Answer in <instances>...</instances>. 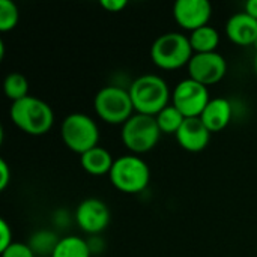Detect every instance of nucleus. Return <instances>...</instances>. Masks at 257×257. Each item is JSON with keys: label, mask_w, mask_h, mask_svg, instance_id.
I'll use <instances>...</instances> for the list:
<instances>
[{"label": "nucleus", "mask_w": 257, "mask_h": 257, "mask_svg": "<svg viewBox=\"0 0 257 257\" xmlns=\"http://www.w3.org/2000/svg\"><path fill=\"white\" fill-rule=\"evenodd\" d=\"M136 113L157 116L170 104L172 92L167 81L157 74H143L128 87Z\"/></svg>", "instance_id": "f257e3e1"}, {"label": "nucleus", "mask_w": 257, "mask_h": 257, "mask_svg": "<svg viewBox=\"0 0 257 257\" xmlns=\"http://www.w3.org/2000/svg\"><path fill=\"white\" fill-rule=\"evenodd\" d=\"M9 116L14 125L29 136H44L54 125V111L38 96H26L11 104Z\"/></svg>", "instance_id": "f03ea898"}, {"label": "nucleus", "mask_w": 257, "mask_h": 257, "mask_svg": "<svg viewBox=\"0 0 257 257\" xmlns=\"http://www.w3.org/2000/svg\"><path fill=\"white\" fill-rule=\"evenodd\" d=\"M193 56L190 38L181 32L163 33L151 45V60L160 69L175 71L188 66Z\"/></svg>", "instance_id": "7ed1b4c3"}, {"label": "nucleus", "mask_w": 257, "mask_h": 257, "mask_svg": "<svg viewBox=\"0 0 257 257\" xmlns=\"http://www.w3.org/2000/svg\"><path fill=\"white\" fill-rule=\"evenodd\" d=\"M108 178L116 190L126 194H137L149 185L151 169L143 158L134 154L122 155L114 160Z\"/></svg>", "instance_id": "20e7f679"}, {"label": "nucleus", "mask_w": 257, "mask_h": 257, "mask_svg": "<svg viewBox=\"0 0 257 257\" xmlns=\"http://www.w3.org/2000/svg\"><path fill=\"white\" fill-rule=\"evenodd\" d=\"M93 108L96 116L110 125H123L136 113L130 90L114 84L104 86L96 92Z\"/></svg>", "instance_id": "39448f33"}, {"label": "nucleus", "mask_w": 257, "mask_h": 257, "mask_svg": "<svg viewBox=\"0 0 257 257\" xmlns=\"http://www.w3.org/2000/svg\"><path fill=\"white\" fill-rule=\"evenodd\" d=\"M60 136L68 149L83 155L84 152L98 146L99 126L90 116L84 113H71L62 122Z\"/></svg>", "instance_id": "423d86ee"}, {"label": "nucleus", "mask_w": 257, "mask_h": 257, "mask_svg": "<svg viewBox=\"0 0 257 257\" xmlns=\"http://www.w3.org/2000/svg\"><path fill=\"white\" fill-rule=\"evenodd\" d=\"M161 131L158 128L155 116L134 113L123 125L120 131L122 143L134 155L146 154L160 142Z\"/></svg>", "instance_id": "0eeeda50"}, {"label": "nucleus", "mask_w": 257, "mask_h": 257, "mask_svg": "<svg viewBox=\"0 0 257 257\" xmlns=\"http://www.w3.org/2000/svg\"><path fill=\"white\" fill-rule=\"evenodd\" d=\"M209 101L208 87L190 77L181 80L172 92V104L184 114L185 119L200 117Z\"/></svg>", "instance_id": "6e6552de"}, {"label": "nucleus", "mask_w": 257, "mask_h": 257, "mask_svg": "<svg viewBox=\"0 0 257 257\" xmlns=\"http://www.w3.org/2000/svg\"><path fill=\"white\" fill-rule=\"evenodd\" d=\"M188 77L205 84H217L227 72V62L218 51L194 54L188 63Z\"/></svg>", "instance_id": "1a4fd4ad"}, {"label": "nucleus", "mask_w": 257, "mask_h": 257, "mask_svg": "<svg viewBox=\"0 0 257 257\" xmlns=\"http://www.w3.org/2000/svg\"><path fill=\"white\" fill-rule=\"evenodd\" d=\"M75 223L77 226L90 236H98L110 224V209L99 199H84L78 203L75 209Z\"/></svg>", "instance_id": "9d476101"}, {"label": "nucleus", "mask_w": 257, "mask_h": 257, "mask_svg": "<svg viewBox=\"0 0 257 257\" xmlns=\"http://www.w3.org/2000/svg\"><path fill=\"white\" fill-rule=\"evenodd\" d=\"M211 15L212 5L208 0H178L173 5L175 21L190 32L208 26Z\"/></svg>", "instance_id": "9b49d317"}, {"label": "nucleus", "mask_w": 257, "mask_h": 257, "mask_svg": "<svg viewBox=\"0 0 257 257\" xmlns=\"http://www.w3.org/2000/svg\"><path fill=\"white\" fill-rule=\"evenodd\" d=\"M211 134L212 133L205 126L200 117H187L175 137L182 149L188 152H200L208 146Z\"/></svg>", "instance_id": "f8f14e48"}, {"label": "nucleus", "mask_w": 257, "mask_h": 257, "mask_svg": "<svg viewBox=\"0 0 257 257\" xmlns=\"http://www.w3.org/2000/svg\"><path fill=\"white\" fill-rule=\"evenodd\" d=\"M227 38L241 47L257 44V20L247 12H236L226 21Z\"/></svg>", "instance_id": "ddd939ff"}, {"label": "nucleus", "mask_w": 257, "mask_h": 257, "mask_svg": "<svg viewBox=\"0 0 257 257\" xmlns=\"http://www.w3.org/2000/svg\"><path fill=\"white\" fill-rule=\"evenodd\" d=\"M202 122L211 133L223 131L232 120V104L227 98H211L200 116Z\"/></svg>", "instance_id": "4468645a"}, {"label": "nucleus", "mask_w": 257, "mask_h": 257, "mask_svg": "<svg viewBox=\"0 0 257 257\" xmlns=\"http://www.w3.org/2000/svg\"><path fill=\"white\" fill-rule=\"evenodd\" d=\"M80 164L86 173L92 176H104L110 175L111 167L114 164V158L105 148L98 145L96 148L80 155Z\"/></svg>", "instance_id": "2eb2a0df"}, {"label": "nucleus", "mask_w": 257, "mask_h": 257, "mask_svg": "<svg viewBox=\"0 0 257 257\" xmlns=\"http://www.w3.org/2000/svg\"><path fill=\"white\" fill-rule=\"evenodd\" d=\"M188 38L194 54L214 53L217 51V47L220 44V32L211 24L191 32Z\"/></svg>", "instance_id": "dca6fc26"}, {"label": "nucleus", "mask_w": 257, "mask_h": 257, "mask_svg": "<svg viewBox=\"0 0 257 257\" xmlns=\"http://www.w3.org/2000/svg\"><path fill=\"white\" fill-rule=\"evenodd\" d=\"M92 251L89 242L77 235H68L60 238L51 257H90Z\"/></svg>", "instance_id": "f3484780"}, {"label": "nucleus", "mask_w": 257, "mask_h": 257, "mask_svg": "<svg viewBox=\"0 0 257 257\" xmlns=\"http://www.w3.org/2000/svg\"><path fill=\"white\" fill-rule=\"evenodd\" d=\"M60 238L50 229H39L33 232L29 238V245L36 257H51L56 250Z\"/></svg>", "instance_id": "a211bd4d"}, {"label": "nucleus", "mask_w": 257, "mask_h": 257, "mask_svg": "<svg viewBox=\"0 0 257 257\" xmlns=\"http://www.w3.org/2000/svg\"><path fill=\"white\" fill-rule=\"evenodd\" d=\"M155 119H157V123H158L161 134H176L185 120L184 114L173 104H169L166 108H163L155 116Z\"/></svg>", "instance_id": "6ab92c4d"}, {"label": "nucleus", "mask_w": 257, "mask_h": 257, "mask_svg": "<svg viewBox=\"0 0 257 257\" xmlns=\"http://www.w3.org/2000/svg\"><path fill=\"white\" fill-rule=\"evenodd\" d=\"M3 90L5 95L12 101H20L26 96H29V81L27 78L20 72H11L6 75L3 81Z\"/></svg>", "instance_id": "aec40b11"}, {"label": "nucleus", "mask_w": 257, "mask_h": 257, "mask_svg": "<svg viewBox=\"0 0 257 257\" xmlns=\"http://www.w3.org/2000/svg\"><path fill=\"white\" fill-rule=\"evenodd\" d=\"M20 20L18 8L11 0H0V32H9L15 29Z\"/></svg>", "instance_id": "412c9836"}, {"label": "nucleus", "mask_w": 257, "mask_h": 257, "mask_svg": "<svg viewBox=\"0 0 257 257\" xmlns=\"http://www.w3.org/2000/svg\"><path fill=\"white\" fill-rule=\"evenodd\" d=\"M2 257H36L29 244L24 242H12L6 250L0 251Z\"/></svg>", "instance_id": "4be33fe9"}, {"label": "nucleus", "mask_w": 257, "mask_h": 257, "mask_svg": "<svg viewBox=\"0 0 257 257\" xmlns=\"http://www.w3.org/2000/svg\"><path fill=\"white\" fill-rule=\"evenodd\" d=\"M12 229L6 220H0V251L6 250L12 244Z\"/></svg>", "instance_id": "5701e85b"}, {"label": "nucleus", "mask_w": 257, "mask_h": 257, "mask_svg": "<svg viewBox=\"0 0 257 257\" xmlns=\"http://www.w3.org/2000/svg\"><path fill=\"white\" fill-rule=\"evenodd\" d=\"M126 0H101V6L108 12H120L126 8Z\"/></svg>", "instance_id": "b1692460"}, {"label": "nucleus", "mask_w": 257, "mask_h": 257, "mask_svg": "<svg viewBox=\"0 0 257 257\" xmlns=\"http://www.w3.org/2000/svg\"><path fill=\"white\" fill-rule=\"evenodd\" d=\"M11 182V169L5 160H0V190H6L8 184Z\"/></svg>", "instance_id": "393cba45"}, {"label": "nucleus", "mask_w": 257, "mask_h": 257, "mask_svg": "<svg viewBox=\"0 0 257 257\" xmlns=\"http://www.w3.org/2000/svg\"><path fill=\"white\" fill-rule=\"evenodd\" d=\"M244 12H247L248 15H251L253 18L257 20V0H248V2H245Z\"/></svg>", "instance_id": "a878e982"}, {"label": "nucleus", "mask_w": 257, "mask_h": 257, "mask_svg": "<svg viewBox=\"0 0 257 257\" xmlns=\"http://www.w3.org/2000/svg\"><path fill=\"white\" fill-rule=\"evenodd\" d=\"M254 71H256V74H257V53H256V57H254Z\"/></svg>", "instance_id": "bb28decb"}]
</instances>
